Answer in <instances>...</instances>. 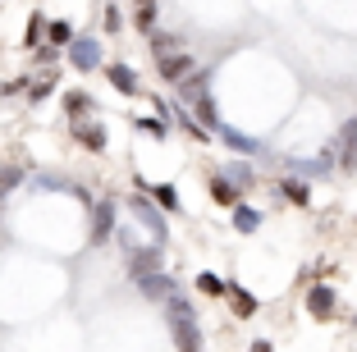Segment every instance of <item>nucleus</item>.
Masks as SVG:
<instances>
[{"instance_id": "nucleus-19", "label": "nucleus", "mask_w": 357, "mask_h": 352, "mask_svg": "<svg viewBox=\"0 0 357 352\" xmlns=\"http://www.w3.org/2000/svg\"><path fill=\"white\" fill-rule=\"evenodd\" d=\"M110 215H115V206H110V201H101V206H96V224H92V238H105V234H110Z\"/></svg>"}, {"instance_id": "nucleus-9", "label": "nucleus", "mask_w": 357, "mask_h": 352, "mask_svg": "<svg viewBox=\"0 0 357 352\" xmlns=\"http://www.w3.org/2000/svg\"><path fill=\"white\" fill-rule=\"evenodd\" d=\"M220 137H225V146H229V151H238V155H257V151H261V146H257L248 133H238V128H229V124H220Z\"/></svg>"}, {"instance_id": "nucleus-21", "label": "nucleus", "mask_w": 357, "mask_h": 352, "mask_svg": "<svg viewBox=\"0 0 357 352\" xmlns=\"http://www.w3.org/2000/svg\"><path fill=\"white\" fill-rule=\"evenodd\" d=\"M137 28L142 32L156 28V0H137Z\"/></svg>"}, {"instance_id": "nucleus-12", "label": "nucleus", "mask_w": 357, "mask_h": 352, "mask_svg": "<svg viewBox=\"0 0 357 352\" xmlns=\"http://www.w3.org/2000/svg\"><path fill=\"white\" fill-rule=\"evenodd\" d=\"M280 197H289L294 206H307V201H312V188H307L303 178H280Z\"/></svg>"}, {"instance_id": "nucleus-15", "label": "nucleus", "mask_w": 357, "mask_h": 352, "mask_svg": "<svg viewBox=\"0 0 357 352\" xmlns=\"http://www.w3.org/2000/svg\"><path fill=\"white\" fill-rule=\"evenodd\" d=\"M229 302H234V311H238L243 321H248V316H257V298L248 289H238V284H229Z\"/></svg>"}, {"instance_id": "nucleus-32", "label": "nucleus", "mask_w": 357, "mask_h": 352, "mask_svg": "<svg viewBox=\"0 0 357 352\" xmlns=\"http://www.w3.org/2000/svg\"><path fill=\"white\" fill-rule=\"evenodd\" d=\"M353 325H357V321H353Z\"/></svg>"}, {"instance_id": "nucleus-16", "label": "nucleus", "mask_w": 357, "mask_h": 352, "mask_svg": "<svg viewBox=\"0 0 357 352\" xmlns=\"http://www.w3.org/2000/svg\"><path fill=\"white\" fill-rule=\"evenodd\" d=\"M78 142L87 151H105V128L101 124H78Z\"/></svg>"}, {"instance_id": "nucleus-30", "label": "nucleus", "mask_w": 357, "mask_h": 352, "mask_svg": "<svg viewBox=\"0 0 357 352\" xmlns=\"http://www.w3.org/2000/svg\"><path fill=\"white\" fill-rule=\"evenodd\" d=\"M142 128H147V133H156V137H165V119H160V114H156V119H142Z\"/></svg>"}, {"instance_id": "nucleus-13", "label": "nucleus", "mask_w": 357, "mask_h": 352, "mask_svg": "<svg viewBox=\"0 0 357 352\" xmlns=\"http://www.w3.org/2000/svg\"><path fill=\"white\" fill-rule=\"evenodd\" d=\"M234 229H238V234H257V229H261V211H252V206H234Z\"/></svg>"}, {"instance_id": "nucleus-3", "label": "nucleus", "mask_w": 357, "mask_h": 352, "mask_svg": "<svg viewBox=\"0 0 357 352\" xmlns=\"http://www.w3.org/2000/svg\"><path fill=\"white\" fill-rule=\"evenodd\" d=\"M156 69H160V78H165V83H188L197 64H192V55L174 51V55H160V60H156Z\"/></svg>"}, {"instance_id": "nucleus-11", "label": "nucleus", "mask_w": 357, "mask_h": 352, "mask_svg": "<svg viewBox=\"0 0 357 352\" xmlns=\"http://www.w3.org/2000/svg\"><path fill=\"white\" fill-rule=\"evenodd\" d=\"M133 211H137V220L156 234V243H165V220L156 215V206H151V201H133Z\"/></svg>"}, {"instance_id": "nucleus-5", "label": "nucleus", "mask_w": 357, "mask_h": 352, "mask_svg": "<svg viewBox=\"0 0 357 352\" xmlns=\"http://www.w3.org/2000/svg\"><path fill=\"white\" fill-rule=\"evenodd\" d=\"M69 60H74V69H96L101 64V42H92V37H78L74 46H69Z\"/></svg>"}, {"instance_id": "nucleus-17", "label": "nucleus", "mask_w": 357, "mask_h": 352, "mask_svg": "<svg viewBox=\"0 0 357 352\" xmlns=\"http://www.w3.org/2000/svg\"><path fill=\"white\" fill-rule=\"evenodd\" d=\"M192 105H197V119H202V124L220 128V114H215V101H211V92H202V96H197Z\"/></svg>"}, {"instance_id": "nucleus-2", "label": "nucleus", "mask_w": 357, "mask_h": 352, "mask_svg": "<svg viewBox=\"0 0 357 352\" xmlns=\"http://www.w3.org/2000/svg\"><path fill=\"white\" fill-rule=\"evenodd\" d=\"M307 311H312L316 321H330L339 311V293L330 289V284H312V289H307Z\"/></svg>"}, {"instance_id": "nucleus-31", "label": "nucleus", "mask_w": 357, "mask_h": 352, "mask_svg": "<svg viewBox=\"0 0 357 352\" xmlns=\"http://www.w3.org/2000/svg\"><path fill=\"white\" fill-rule=\"evenodd\" d=\"M248 352H275V348H271V343H266V339H257V343H252V348H248Z\"/></svg>"}, {"instance_id": "nucleus-10", "label": "nucleus", "mask_w": 357, "mask_h": 352, "mask_svg": "<svg viewBox=\"0 0 357 352\" xmlns=\"http://www.w3.org/2000/svg\"><path fill=\"white\" fill-rule=\"evenodd\" d=\"M238 192H243V188H238V183H229L225 174L211 178V197L220 201V206H238Z\"/></svg>"}, {"instance_id": "nucleus-6", "label": "nucleus", "mask_w": 357, "mask_h": 352, "mask_svg": "<svg viewBox=\"0 0 357 352\" xmlns=\"http://www.w3.org/2000/svg\"><path fill=\"white\" fill-rule=\"evenodd\" d=\"M137 289H142V298H147V302H169V298H174V280H169V275H160V270H156V275H147V280H137Z\"/></svg>"}, {"instance_id": "nucleus-22", "label": "nucleus", "mask_w": 357, "mask_h": 352, "mask_svg": "<svg viewBox=\"0 0 357 352\" xmlns=\"http://www.w3.org/2000/svg\"><path fill=\"white\" fill-rule=\"evenodd\" d=\"M46 32H51V42H55V46H74V28H69L64 19H55Z\"/></svg>"}, {"instance_id": "nucleus-18", "label": "nucleus", "mask_w": 357, "mask_h": 352, "mask_svg": "<svg viewBox=\"0 0 357 352\" xmlns=\"http://www.w3.org/2000/svg\"><path fill=\"white\" fill-rule=\"evenodd\" d=\"M197 289L206 293V298H225V293H229V284H225V280H215V275L206 270V275H197Z\"/></svg>"}, {"instance_id": "nucleus-14", "label": "nucleus", "mask_w": 357, "mask_h": 352, "mask_svg": "<svg viewBox=\"0 0 357 352\" xmlns=\"http://www.w3.org/2000/svg\"><path fill=\"white\" fill-rule=\"evenodd\" d=\"M92 96H87V92H69V96H64V110H69V114H74V119H78V124H83V119H87V114H92Z\"/></svg>"}, {"instance_id": "nucleus-29", "label": "nucleus", "mask_w": 357, "mask_h": 352, "mask_svg": "<svg viewBox=\"0 0 357 352\" xmlns=\"http://www.w3.org/2000/svg\"><path fill=\"white\" fill-rule=\"evenodd\" d=\"M119 23H124V19H119V10L110 5V10H105V32H119Z\"/></svg>"}, {"instance_id": "nucleus-4", "label": "nucleus", "mask_w": 357, "mask_h": 352, "mask_svg": "<svg viewBox=\"0 0 357 352\" xmlns=\"http://www.w3.org/2000/svg\"><path fill=\"white\" fill-rule=\"evenodd\" d=\"M335 151H339V169H348V174H353V169H357V119H348V124L339 128Z\"/></svg>"}, {"instance_id": "nucleus-28", "label": "nucleus", "mask_w": 357, "mask_h": 352, "mask_svg": "<svg viewBox=\"0 0 357 352\" xmlns=\"http://www.w3.org/2000/svg\"><path fill=\"white\" fill-rule=\"evenodd\" d=\"M51 87H55V69L46 73V78H42V83H37V87H32L28 96H32V101H46V92H51Z\"/></svg>"}, {"instance_id": "nucleus-7", "label": "nucleus", "mask_w": 357, "mask_h": 352, "mask_svg": "<svg viewBox=\"0 0 357 352\" xmlns=\"http://www.w3.org/2000/svg\"><path fill=\"white\" fill-rule=\"evenodd\" d=\"M128 270H133L137 280L156 275V270H160V252H156V247H133V257H128Z\"/></svg>"}, {"instance_id": "nucleus-26", "label": "nucleus", "mask_w": 357, "mask_h": 352, "mask_svg": "<svg viewBox=\"0 0 357 352\" xmlns=\"http://www.w3.org/2000/svg\"><path fill=\"white\" fill-rule=\"evenodd\" d=\"M19 183H23V169H19V165H14V169H10V165L0 169V192H5V188H19Z\"/></svg>"}, {"instance_id": "nucleus-8", "label": "nucleus", "mask_w": 357, "mask_h": 352, "mask_svg": "<svg viewBox=\"0 0 357 352\" xmlns=\"http://www.w3.org/2000/svg\"><path fill=\"white\" fill-rule=\"evenodd\" d=\"M105 78H110V87H115V92H124V96L137 92V73L128 69V64H110V69H105Z\"/></svg>"}, {"instance_id": "nucleus-1", "label": "nucleus", "mask_w": 357, "mask_h": 352, "mask_svg": "<svg viewBox=\"0 0 357 352\" xmlns=\"http://www.w3.org/2000/svg\"><path fill=\"white\" fill-rule=\"evenodd\" d=\"M169 311V334H174V348L178 352H202V330H197V316H192V302L183 298V293H174V298L165 302Z\"/></svg>"}, {"instance_id": "nucleus-27", "label": "nucleus", "mask_w": 357, "mask_h": 352, "mask_svg": "<svg viewBox=\"0 0 357 352\" xmlns=\"http://www.w3.org/2000/svg\"><path fill=\"white\" fill-rule=\"evenodd\" d=\"M151 192H156V201H160V206L178 211V192H174V188H151Z\"/></svg>"}, {"instance_id": "nucleus-20", "label": "nucleus", "mask_w": 357, "mask_h": 352, "mask_svg": "<svg viewBox=\"0 0 357 352\" xmlns=\"http://www.w3.org/2000/svg\"><path fill=\"white\" fill-rule=\"evenodd\" d=\"M151 51H156V60H160V55H174L178 37H174V32H156V37H151Z\"/></svg>"}, {"instance_id": "nucleus-24", "label": "nucleus", "mask_w": 357, "mask_h": 352, "mask_svg": "<svg viewBox=\"0 0 357 352\" xmlns=\"http://www.w3.org/2000/svg\"><path fill=\"white\" fill-rule=\"evenodd\" d=\"M42 32H46V19H42V14H32V19H28V32H23V42H28V46H42Z\"/></svg>"}, {"instance_id": "nucleus-23", "label": "nucleus", "mask_w": 357, "mask_h": 352, "mask_svg": "<svg viewBox=\"0 0 357 352\" xmlns=\"http://www.w3.org/2000/svg\"><path fill=\"white\" fill-rule=\"evenodd\" d=\"M225 178H229V183H238V188H252L257 183V174L248 165H229V169H225Z\"/></svg>"}, {"instance_id": "nucleus-25", "label": "nucleus", "mask_w": 357, "mask_h": 352, "mask_svg": "<svg viewBox=\"0 0 357 352\" xmlns=\"http://www.w3.org/2000/svg\"><path fill=\"white\" fill-rule=\"evenodd\" d=\"M174 119H178V128H183V133H188L192 142H206V128L192 124V114H174Z\"/></svg>"}]
</instances>
